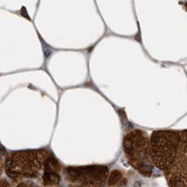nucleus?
<instances>
[{"instance_id": "obj_1", "label": "nucleus", "mask_w": 187, "mask_h": 187, "mask_svg": "<svg viewBox=\"0 0 187 187\" xmlns=\"http://www.w3.org/2000/svg\"><path fill=\"white\" fill-rule=\"evenodd\" d=\"M149 145L150 155L161 169L170 170L176 164L186 161V130L155 131Z\"/></svg>"}, {"instance_id": "obj_2", "label": "nucleus", "mask_w": 187, "mask_h": 187, "mask_svg": "<svg viewBox=\"0 0 187 187\" xmlns=\"http://www.w3.org/2000/svg\"><path fill=\"white\" fill-rule=\"evenodd\" d=\"M124 150L127 155L131 158L136 164H143V161L150 157V145L149 138L143 131L135 130L129 132L123 141Z\"/></svg>"}, {"instance_id": "obj_3", "label": "nucleus", "mask_w": 187, "mask_h": 187, "mask_svg": "<svg viewBox=\"0 0 187 187\" xmlns=\"http://www.w3.org/2000/svg\"><path fill=\"white\" fill-rule=\"evenodd\" d=\"M45 158L41 151H25L18 152L14 155V165H17L20 168H24L30 174L35 172L39 168L41 161Z\"/></svg>"}, {"instance_id": "obj_4", "label": "nucleus", "mask_w": 187, "mask_h": 187, "mask_svg": "<svg viewBox=\"0 0 187 187\" xmlns=\"http://www.w3.org/2000/svg\"><path fill=\"white\" fill-rule=\"evenodd\" d=\"M0 170H1V159H0Z\"/></svg>"}, {"instance_id": "obj_5", "label": "nucleus", "mask_w": 187, "mask_h": 187, "mask_svg": "<svg viewBox=\"0 0 187 187\" xmlns=\"http://www.w3.org/2000/svg\"><path fill=\"white\" fill-rule=\"evenodd\" d=\"M19 187H25V186H24V185H21V186H19Z\"/></svg>"}]
</instances>
